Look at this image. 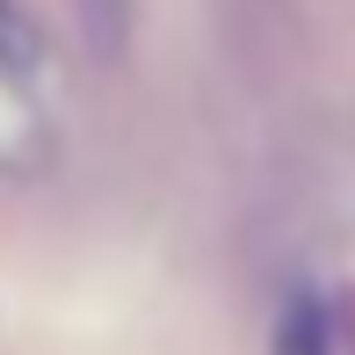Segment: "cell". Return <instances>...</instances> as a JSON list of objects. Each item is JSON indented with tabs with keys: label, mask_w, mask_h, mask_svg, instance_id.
<instances>
[{
	"label": "cell",
	"mask_w": 355,
	"mask_h": 355,
	"mask_svg": "<svg viewBox=\"0 0 355 355\" xmlns=\"http://www.w3.org/2000/svg\"><path fill=\"white\" fill-rule=\"evenodd\" d=\"M80 15V44H87V58H123V44H131V0H73Z\"/></svg>",
	"instance_id": "2"
},
{
	"label": "cell",
	"mask_w": 355,
	"mask_h": 355,
	"mask_svg": "<svg viewBox=\"0 0 355 355\" xmlns=\"http://www.w3.org/2000/svg\"><path fill=\"white\" fill-rule=\"evenodd\" d=\"M276 355H334V327L319 312V297H290L276 319Z\"/></svg>",
	"instance_id": "3"
},
{
	"label": "cell",
	"mask_w": 355,
	"mask_h": 355,
	"mask_svg": "<svg viewBox=\"0 0 355 355\" xmlns=\"http://www.w3.org/2000/svg\"><path fill=\"white\" fill-rule=\"evenodd\" d=\"M44 73V29L22 15V0H0V80H37Z\"/></svg>",
	"instance_id": "1"
}]
</instances>
